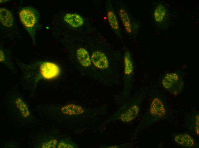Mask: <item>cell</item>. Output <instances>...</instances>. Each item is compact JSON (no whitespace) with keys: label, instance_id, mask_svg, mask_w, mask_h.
<instances>
[{"label":"cell","instance_id":"obj_1","mask_svg":"<svg viewBox=\"0 0 199 148\" xmlns=\"http://www.w3.org/2000/svg\"><path fill=\"white\" fill-rule=\"evenodd\" d=\"M19 17L27 31L34 40L38 24L39 17L37 11L33 7H24L20 11Z\"/></svg>","mask_w":199,"mask_h":148},{"label":"cell","instance_id":"obj_2","mask_svg":"<svg viewBox=\"0 0 199 148\" xmlns=\"http://www.w3.org/2000/svg\"><path fill=\"white\" fill-rule=\"evenodd\" d=\"M162 84L166 90L174 94L179 93L183 86L182 79L176 73L167 74L162 79Z\"/></svg>","mask_w":199,"mask_h":148},{"label":"cell","instance_id":"obj_3","mask_svg":"<svg viewBox=\"0 0 199 148\" xmlns=\"http://www.w3.org/2000/svg\"><path fill=\"white\" fill-rule=\"evenodd\" d=\"M40 72L42 76L47 79H54L60 74L59 67L56 64L49 62L42 63L40 68Z\"/></svg>","mask_w":199,"mask_h":148},{"label":"cell","instance_id":"obj_4","mask_svg":"<svg viewBox=\"0 0 199 148\" xmlns=\"http://www.w3.org/2000/svg\"><path fill=\"white\" fill-rule=\"evenodd\" d=\"M91 60L94 65L97 67L101 69L107 68L109 62L105 54L100 52L95 51L92 54Z\"/></svg>","mask_w":199,"mask_h":148},{"label":"cell","instance_id":"obj_5","mask_svg":"<svg viewBox=\"0 0 199 148\" xmlns=\"http://www.w3.org/2000/svg\"><path fill=\"white\" fill-rule=\"evenodd\" d=\"M150 111L152 116L158 118H162L166 114L164 105L161 101L158 98H155L150 105Z\"/></svg>","mask_w":199,"mask_h":148},{"label":"cell","instance_id":"obj_6","mask_svg":"<svg viewBox=\"0 0 199 148\" xmlns=\"http://www.w3.org/2000/svg\"><path fill=\"white\" fill-rule=\"evenodd\" d=\"M0 20L1 23L7 27L12 26L13 18L12 14L7 9L1 7L0 8Z\"/></svg>","mask_w":199,"mask_h":148},{"label":"cell","instance_id":"obj_7","mask_svg":"<svg viewBox=\"0 0 199 148\" xmlns=\"http://www.w3.org/2000/svg\"><path fill=\"white\" fill-rule=\"evenodd\" d=\"M64 20L66 22L74 28L81 26L83 23V18L77 14L67 13L65 15Z\"/></svg>","mask_w":199,"mask_h":148},{"label":"cell","instance_id":"obj_8","mask_svg":"<svg viewBox=\"0 0 199 148\" xmlns=\"http://www.w3.org/2000/svg\"><path fill=\"white\" fill-rule=\"evenodd\" d=\"M76 55L77 59L82 65L87 67L91 65L89 56L85 49L82 48H79L77 51Z\"/></svg>","mask_w":199,"mask_h":148},{"label":"cell","instance_id":"obj_9","mask_svg":"<svg viewBox=\"0 0 199 148\" xmlns=\"http://www.w3.org/2000/svg\"><path fill=\"white\" fill-rule=\"evenodd\" d=\"M174 140L178 144L185 147H191L194 145L192 137L186 133L179 134L176 136Z\"/></svg>","mask_w":199,"mask_h":148},{"label":"cell","instance_id":"obj_10","mask_svg":"<svg viewBox=\"0 0 199 148\" xmlns=\"http://www.w3.org/2000/svg\"><path fill=\"white\" fill-rule=\"evenodd\" d=\"M139 111L138 107L136 105H134L122 113L120 119L124 122H129L136 117Z\"/></svg>","mask_w":199,"mask_h":148},{"label":"cell","instance_id":"obj_11","mask_svg":"<svg viewBox=\"0 0 199 148\" xmlns=\"http://www.w3.org/2000/svg\"><path fill=\"white\" fill-rule=\"evenodd\" d=\"M167 15L166 8L162 5H158L154 13V19L156 22L158 23H162L166 19Z\"/></svg>","mask_w":199,"mask_h":148},{"label":"cell","instance_id":"obj_12","mask_svg":"<svg viewBox=\"0 0 199 148\" xmlns=\"http://www.w3.org/2000/svg\"><path fill=\"white\" fill-rule=\"evenodd\" d=\"M61 110L63 114L68 115L80 114L84 112L83 109L80 106L72 104L63 107Z\"/></svg>","mask_w":199,"mask_h":148},{"label":"cell","instance_id":"obj_13","mask_svg":"<svg viewBox=\"0 0 199 148\" xmlns=\"http://www.w3.org/2000/svg\"><path fill=\"white\" fill-rule=\"evenodd\" d=\"M119 15L124 27L128 33L132 32V28L130 18L128 13L124 9L120 10Z\"/></svg>","mask_w":199,"mask_h":148},{"label":"cell","instance_id":"obj_14","mask_svg":"<svg viewBox=\"0 0 199 148\" xmlns=\"http://www.w3.org/2000/svg\"><path fill=\"white\" fill-rule=\"evenodd\" d=\"M124 73L126 75H130L133 71V64L131 60L129 54L127 52L125 54L124 59Z\"/></svg>","mask_w":199,"mask_h":148},{"label":"cell","instance_id":"obj_15","mask_svg":"<svg viewBox=\"0 0 199 148\" xmlns=\"http://www.w3.org/2000/svg\"><path fill=\"white\" fill-rule=\"evenodd\" d=\"M107 18L109 23L112 28L117 30L119 28V24L117 17L112 11H110L107 14Z\"/></svg>","mask_w":199,"mask_h":148},{"label":"cell","instance_id":"obj_16","mask_svg":"<svg viewBox=\"0 0 199 148\" xmlns=\"http://www.w3.org/2000/svg\"><path fill=\"white\" fill-rule=\"evenodd\" d=\"M15 103L17 107L24 117H27L29 115V112L27 106L22 100L18 98L16 99Z\"/></svg>","mask_w":199,"mask_h":148},{"label":"cell","instance_id":"obj_17","mask_svg":"<svg viewBox=\"0 0 199 148\" xmlns=\"http://www.w3.org/2000/svg\"><path fill=\"white\" fill-rule=\"evenodd\" d=\"M57 148H77V145L74 142L68 139L62 140L59 142Z\"/></svg>","mask_w":199,"mask_h":148},{"label":"cell","instance_id":"obj_18","mask_svg":"<svg viewBox=\"0 0 199 148\" xmlns=\"http://www.w3.org/2000/svg\"><path fill=\"white\" fill-rule=\"evenodd\" d=\"M57 143L58 141L56 139H51L43 143L41 145V147L42 148H55Z\"/></svg>","mask_w":199,"mask_h":148},{"label":"cell","instance_id":"obj_19","mask_svg":"<svg viewBox=\"0 0 199 148\" xmlns=\"http://www.w3.org/2000/svg\"><path fill=\"white\" fill-rule=\"evenodd\" d=\"M195 128L196 133L199 135V116H197L196 117Z\"/></svg>","mask_w":199,"mask_h":148},{"label":"cell","instance_id":"obj_20","mask_svg":"<svg viewBox=\"0 0 199 148\" xmlns=\"http://www.w3.org/2000/svg\"><path fill=\"white\" fill-rule=\"evenodd\" d=\"M5 57L4 54L3 52L1 50L0 51V61H3L5 60Z\"/></svg>","mask_w":199,"mask_h":148}]
</instances>
